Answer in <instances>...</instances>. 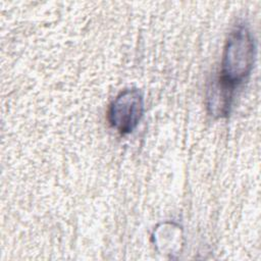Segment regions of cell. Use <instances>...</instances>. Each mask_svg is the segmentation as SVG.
<instances>
[{"label":"cell","mask_w":261,"mask_h":261,"mask_svg":"<svg viewBox=\"0 0 261 261\" xmlns=\"http://www.w3.org/2000/svg\"><path fill=\"white\" fill-rule=\"evenodd\" d=\"M256 56V43L250 29L237 25L229 34L222 54L220 70L213 82L222 89L236 94L252 72Z\"/></svg>","instance_id":"1"},{"label":"cell","mask_w":261,"mask_h":261,"mask_svg":"<svg viewBox=\"0 0 261 261\" xmlns=\"http://www.w3.org/2000/svg\"><path fill=\"white\" fill-rule=\"evenodd\" d=\"M144 97L136 88L121 91L110 103L107 119L110 125L121 135L135 130L144 115Z\"/></svg>","instance_id":"2"}]
</instances>
